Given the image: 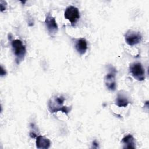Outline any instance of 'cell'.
<instances>
[{
  "label": "cell",
  "instance_id": "obj_1",
  "mask_svg": "<svg viewBox=\"0 0 149 149\" xmlns=\"http://www.w3.org/2000/svg\"><path fill=\"white\" fill-rule=\"evenodd\" d=\"M65 101V98L62 96H55L51 98L48 101V109L51 113H55L61 111L68 115L70 109L63 105Z\"/></svg>",
  "mask_w": 149,
  "mask_h": 149
},
{
  "label": "cell",
  "instance_id": "obj_2",
  "mask_svg": "<svg viewBox=\"0 0 149 149\" xmlns=\"http://www.w3.org/2000/svg\"><path fill=\"white\" fill-rule=\"evenodd\" d=\"M12 48L15 56L16 62L19 64L24 59L26 53V47L23 45L22 41L19 39H15L11 41Z\"/></svg>",
  "mask_w": 149,
  "mask_h": 149
},
{
  "label": "cell",
  "instance_id": "obj_3",
  "mask_svg": "<svg viewBox=\"0 0 149 149\" xmlns=\"http://www.w3.org/2000/svg\"><path fill=\"white\" fill-rule=\"evenodd\" d=\"M129 71L132 76L138 81L145 79V70L140 62H134L130 65Z\"/></svg>",
  "mask_w": 149,
  "mask_h": 149
},
{
  "label": "cell",
  "instance_id": "obj_4",
  "mask_svg": "<svg viewBox=\"0 0 149 149\" xmlns=\"http://www.w3.org/2000/svg\"><path fill=\"white\" fill-rule=\"evenodd\" d=\"M116 73V69L112 66L110 67L109 68L108 73H107L104 77L105 84L107 88L111 91H114L116 89V80H115Z\"/></svg>",
  "mask_w": 149,
  "mask_h": 149
},
{
  "label": "cell",
  "instance_id": "obj_5",
  "mask_svg": "<svg viewBox=\"0 0 149 149\" xmlns=\"http://www.w3.org/2000/svg\"><path fill=\"white\" fill-rule=\"evenodd\" d=\"M64 16L72 24H74L80 18V13L77 8L74 6H69L66 8Z\"/></svg>",
  "mask_w": 149,
  "mask_h": 149
},
{
  "label": "cell",
  "instance_id": "obj_6",
  "mask_svg": "<svg viewBox=\"0 0 149 149\" xmlns=\"http://www.w3.org/2000/svg\"><path fill=\"white\" fill-rule=\"evenodd\" d=\"M125 39L128 45L133 46L141 42L142 36L139 32L129 30L125 34Z\"/></svg>",
  "mask_w": 149,
  "mask_h": 149
},
{
  "label": "cell",
  "instance_id": "obj_7",
  "mask_svg": "<svg viewBox=\"0 0 149 149\" xmlns=\"http://www.w3.org/2000/svg\"><path fill=\"white\" fill-rule=\"evenodd\" d=\"M45 24L47 30L51 36H54L57 33L58 27L56 22L55 17H54L49 13H47L46 15Z\"/></svg>",
  "mask_w": 149,
  "mask_h": 149
},
{
  "label": "cell",
  "instance_id": "obj_8",
  "mask_svg": "<svg viewBox=\"0 0 149 149\" xmlns=\"http://www.w3.org/2000/svg\"><path fill=\"white\" fill-rule=\"evenodd\" d=\"M75 48L80 55H84L87 49V42L85 38H81L77 39L75 42Z\"/></svg>",
  "mask_w": 149,
  "mask_h": 149
},
{
  "label": "cell",
  "instance_id": "obj_9",
  "mask_svg": "<svg viewBox=\"0 0 149 149\" xmlns=\"http://www.w3.org/2000/svg\"><path fill=\"white\" fill-rule=\"evenodd\" d=\"M36 147L40 149H47L50 147L51 141L45 137L39 135L36 138Z\"/></svg>",
  "mask_w": 149,
  "mask_h": 149
},
{
  "label": "cell",
  "instance_id": "obj_10",
  "mask_svg": "<svg viewBox=\"0 0 149 149\" xmlns=\"http://www.w3.org/2000/svg\"><path fill=\"white\" fill-rule=\"evenodd\" d=\"M123 148H136L135 139L132 134L126 135L122 140Z\"/></svg>",
  "mask_w": 149,
  "mask_h": 149
},
{
  "label": "cell",
  "instance_id": "obj_11",
  "mask_svg": "<svg viewBox=\"0 0 149 149\" xmlns=\"http://www.w3.org/2000/svg\"><path fill=\"white\" fill-rule=\"evenodd\" d=\"M129 104L128 98L123 94L118 93L115 100V104L119 107H126Z\"/></svg>",
  "mask_w": 149,
  "mask_h": 149
},
{
  "label": "cell",
  "instance_id": "obj_12",
  "mask_svg": "<svg viewBox=\"0 0 149 149\" xmlns=\"http://www.w3.org/2000/svg\"><path fill=\"white\" fill-rule=\"evenodd\" d=\"M0 6H1V12H3L6 9V2L3 1H0Z\"/></svg>",
  "mask_w": 149,
  "mask_h": 149
},
{
  "label": "cell",
  "instance_id": "obj_13",
  "mask_svg": "<svg viewBox=\"0 0 149 149\" xmlns=\"http://www.w3.org/2000/svg\"><path fill=\"white\" fill-rule=\"evenodd\" d=\"M6 73V72L5 69H4L3 68V66H1V76H3L5 75Z\"/></svg>",
  "mask_w": 149,
  "mask_h": 149
}]
</instances>
